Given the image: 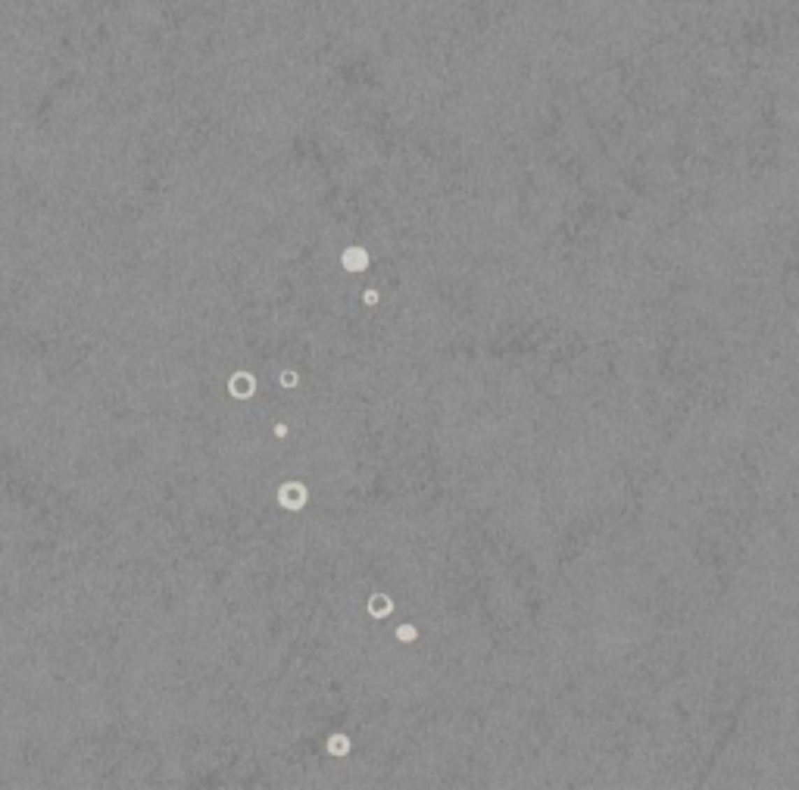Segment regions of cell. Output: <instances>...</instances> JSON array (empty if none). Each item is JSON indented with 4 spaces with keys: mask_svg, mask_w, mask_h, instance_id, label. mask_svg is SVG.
I'll list each match as a JSON object with an SVG mask.
<instances>
[{
    "mask_svg": "<svg viewBox=\"0 0 799 790\" xmlns=\"http://www.w3.org/2000/svg\"><path fill=\"white\" fill-rule=\"evenodd\" d=\"M306 497H310L306 487L297 484V481H287V484H281V491H278V503L285 506V510H303Z\"/></svg>",
    "mask_w": 799,
    "mask_h": 790,
    "instance_id": "cell-1",
    "label": "cell"
},
{
    "mask_svg": "<svg viewBox=\"0 0 799 790\" xmlns=\"http://www.w3.org/2000/svg\"><path fill=\"white\" fill-rule=\"evenodd\" d=\"M340 266H344L347 272H366L368 269V253L362 250V247H347V250L340 253Z\"/></svg>",
    "mask_w": 799,
    "mask_h": 790,
    "instance_id": "cell-3",
    "label": "cell"
},
{
    "mask_svg": "<svg viewBox=\"0 0 799 790\" xmlns=\"http://www.w3.org/2000/svg\"><path fill=\"white\" fill-rule=\"evenodd\" d=\"M278 381H281V387H297L300 385V378H297V372H294V369H285L278 375Z\"/></svg>",
    "mask_w": 799,
    "mask_h": 790,
    "instance_id": "cell-7",
    "label": "cell"
},
{
    "mask_svg": "<svg viewBox=\"0 0 799 790\" xmlns=\"http://www.w3.org/2000/svg\"><path fill=\"white\" fill-rule=\"evenodd\" d=\"M397 640H403V644H412V640H419V628H415V625H400V628H397Z\"/></svg>",
    "mask_w": 799,
    "mask_h": 790,
    "instance_id": "cell-6",
    "label": "cell"
},
{
    "mask_svg": "<svg viewBox=\"0 0 799 790\" xmlns=\"http://www.w3.org/2000/svg\"><path fill=\"white\" fill-rule=\"evenodd\" d=\"M362 300H366L368 306H375V303H378V291H372V287H368V291H362Z\"/></svg>",
    "mask_w": 799,
    "mask_h": 790,
    "instance_id": "cell-8",
    "label": "cell"
},
{
    "mask_svg": "<svg viewBox=\"0 0 799 790\" xmlns=\"http://www.w3.org/2000/svg\"><path fill=\"white\" fill-rule=\"evenodd\" d=\"M347 749H350V740H347L344 734L328 738V753H331V756H347Z\"/></svg>",
    "mask_w": 799,
    "mask_h": 790,
    "instance_id": "cell-5",
    "label": "cell"
},
{
    "mask_svg": "<svg viewBox=\"0 0 799 790\" xmlns=\"http://www.w3.org/2000/svg\"><path fill=\"white\" fill-rule=\"evenodd\" d=\"M275 434H278V438H287V425H275Z\"/></svg>",
    "mask_w": 799,
    "mask_h": 790,
    "instance_id": "cell-9",
    "label": "cell"
},
{
    "mask_svg": "<svg viewBox=\"0 0 799 790\" xmlns=\"http://www.w3.org/2000/svg\"><path fill=\"white\" fill-rule=\"evenodd\" d=\"M228 391H231L238 400H247V397H253V391H257V378H253L250 372H234L231 381H228Z\"/></svg>",
    "mask_w": 799,
    "mask_h": 790,
    "instance_id": "cell-2",
    "label": "cell"
},
{
    "mask_svg": "<svg viewBox=\"0 0 799 790\" xmlns=\"http://www.w3.org/2000/svg\"><path fill=\"white\" fill-rule=\"evenodd\" d=\"M391 612H394V600L387 594H372L368 597V615L372 619H387Z\"/></svg>",
    "mask_w": 799,
    "mask_h": 790,
    "instance_id": "cell-4",
    "label": "cell"
}]
</instances>
